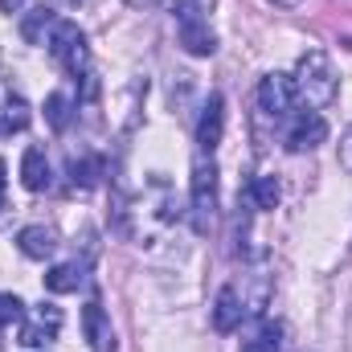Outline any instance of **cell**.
<instances>
[{"instance_id": "cell-1", "label": "cell", "mask_w": 352, "mask_h": 352, "mask_svg": "<svg viewBox=\"0 0 352 352\" xmlns=\"http://www.w3.org/2000/svg\"><path fill=\"white\" fill-rule=\"evenodd\" d=\"M50 58L78 82H87V94H94V70H90V50H87V33L74 21H58L45 37Z\"/></svg>"}, {"instance_id": "cell-2", "label": "cell", "mask_w": 352, "mask_h": 352, "mask_svg": "<svg viewBox=\"0 0 352 352\" xmlns=\"http://www.w3.org/2000/svg\"><path fill=\"white\" fill-rule=\"evenodd\" d=\"M291 78H295V90H299V98L307 107H328L336 98V87H340L336 66H332V58L324 50H307L299 58V66H295Z\"/></svg>"}, {"instance_id": "cell-3", "label": "cell", "mask_w": 352, "mask_h": 352, "mask_svg": "<svg viewBox=\"0 0 352 352\" xmlns=\"http://www.w3.org/2000/svg\"><path fill=\"white\" fill-rule=\"evenodd\" d=\"M188 209H192V230L197 234H209L213 230V217H217V164H213V156H201L192 164Z\"/></svg>"}, {"instance_id": "cell-4", "label": "cell", "mask_w": 352, "mask_h": 352, "mask_svg": "<svg viewBox=\"0 0 352 352\" xmlns=\"http://www.w3.org/2000/svg\"><path fill=\"white\" fill-rule=\"evenodd\" d=\"M176 33H180V45L192 54V58H209L217 50V37L209 29V21L201 16V8L192 0H180L176 4Z\"/></svg>"}, {"instance_id": "cell-5", "label": "cell", "mask_w": 352, "mask_h": 352, "mask_svg": "<svg viewBox=\"0 0 352 352\" xmlns=\"http://www.w3.org/2000/svg\"><path fill=\"white\" fill-rule=\"evenodd\" d=\"M295 102H299V90H295V78L291 74H266L263 82H258V111H263L266 119H287L291 111H295Z\"/></svg>"}, {"instance_id": "cell-6", "label": "cell", "mask_w": 352, "mask_h": 352, "mask_svg": "<svg viewBox=\"0 0 352 352\" xmlns=\"http://www.w3.org/2000/svg\"><path fill=\"white\" fill-rule=\"evenodd\" d=\"M324 140H328V123H324V115H316V111L295 115V123L287 127V152H295V156L316 152Z\"/></svg>"}, {"instance_id": "cell-7", "label": "cell", "mask_w": 352, "mask_h": 352, "mask_svg": "<svg viewBox=\"0 0 352 352\" xmlns=\"http://www.w3.org/2000/svg\"><path fill=\"white\" fill-rule=\"evenodd\" d=\"M221 135H226V98L213 90L209 102H205V111H201V123H197V148L205 156H213L217 144H221Z\"/></svg>"}, {"instance_id": "cell-8", "label": "cell", "mask_w": 352, "mask_h": 352, "mask_svg": "<svg viewBox=\"0 0 352 352\" xmlns=\"http://www.w3.org/2000/svg\"><path fill=\"white\" fill-rule=\"evenodd\" d=\"M58 328H62V311H58L54 303H41V307L25 320L21 344H25V349H41V344H50V340L58 336Z\"/></svg>"}, {"instance_id": "cell-9", "label": "cell", "mask_w": 352, "mask_h": 352, "mask_svg": "<svg viewBox=\"0 0 352 352\" xmlns=\"http://www.w3.org/2000/svg\"><path fill=\"white\" fill-rule=\"evenodd\" d=\"M82 332H87L90 352H115V328H111V320H107L98 299H90L82 307Z\"/></svg>"}, {"instance_id": "cell-10", "label": "cell", "mask_w": 352, "mask_h": 352, "mask_svg": "<svg viewBox=\"0 0 352 352\" xmlns=\"http://www.w3.org/2000/svg\"><path fill=\"white\" fill-rule=\"evenodd\" d=\"M16 246H21L25 258L45 263V258H54V250H58V234H54L50 226H25V230L16 234Z\"/></svg>"}, {"instance_id": "cell-11", "label": "cell", "mask_w": 352, "mask_h": 352, "mask_svg": "<svg viewBox=\"0 0 352 352\" xmlns=\"http://www.w3.org/2000/svg\"><path fill=\"white\" fill-rule=\"evenodd\" d=\"M242 316H246V303L238 299V291L234 287H221L217 291V303H213V328L217 332H234L242 324Z\"/></svg>"}, {"instance_id": "cell-12", "label": "cell", "mask_w": 352, "mask_h": 352, "mask_svg": "<svg viewBox=\"0 0 352 352\" xmlns=\"http://www.w3.org/2000/svg\"><path fill=\"white\" fill-rule=\"evenodd\" d=\"M21 184H25L29 192L50 188V160H45L41 148H25V156H21Z\"/></svg>"}, {"instance_id": "cell-13", "label": "cell", "mask_w": 352, "mask_h": 352, "mask_svg": "<svg viewBox=\"0 0 352 352\" xmlns=\"http://www.w3.org/2000/svg\"><path fill=\"white\" fill-rule=\"evenodd\" d=\"M82 283H87V266L82 263H58L45 274V291H54V295H70Z\"/></svg>"}, {"instance_id": "cell-14", "label": "cell", "mask_w": 352, "mask_h": 352, "mask_svg": "<svg viewBox=\"0 0 352 352\" xmlns=\"http://www.w3.org/2000/svg\"><path fill=\"white\" fill-rule=\"evenodd\" d=\"M58 25V16L50 12V8H33L29 16H25V25H21V33H25V41H33V45H45V37H50V29Z\"/></svg>"}, {"instance_id": "cell-15", "label": "cell", "mask_w": 352, "mask_h": 352, "mask_svg": "<svg viewBox=\"0 0 352 352\" xmlns=\"http://www.w3.org/2000/svg\"><path fill=\"white\" fill-rule=\"evenodd\" d=\"M278 349H283V324L278 320H263L258 336L242 344V352H278Z\"/></svg>"}, {"instance_id": "cell-16", "label": "cell", "mask_w": 352, "mask_h": 352, "mask_svg": "<svg viewBox=\"0 0 352 352\" xmlns=\"http://www.w3.org/2000/svg\"><path fill=\"white\" fill-rule=\"evenodd\" d=\"M250 201H254L258 209H274V205L283 201L278 180H274V176H254V180H250Z\"/></svg>"}, {"instance_id": "cell-17", "label": "cell", "mask_w": 352, "mask_h": 352, "mask_svg": "<svg viewBox=\"0 0 352 352\" xmlns=\"http://www.w3.org/2000/svg\"><path fill=\"white\" fill-rule=\"evenodd\" d=\"M29 102L25 98H8L4 102V111H0V131H25L29 127Z\"/></svg>"}, {"instance_id": "cell-18", "label": "cell", "mask_w": 352, "mask_h": 352, "mask_svg": "<svg viewBox=\"0 0 352 352\" xmlns=\"http://www.w3.org/2000/svg\"><path fill=\"white\" fill-rule=\"evenodd\" d=\"M45 119H50L54 131H66V123H70V98H66L62 90H54V94L45 98Z\"/></svg>"}, {"instance_id": "cell-19", "label": "cell", "mask_w": 352, "mask_h": 352, "mask_svg": "<svg viewBox=\"0 0 352 352\" xmlns=\"http://www.w3.org/2000/svg\"><path fill=\"white\" fill-rule=\"evenodd\" d=\"M98 176H102V164H98L94 156H82V160H78V156H70V180H74V184L90 188Z\"/></svg>"}, {"instance_id": "cell-20", "label": "cell", "mask_w": 352, "mask_h": 352, "mask_svg": "<svg viewBox=\"0 0 352 352\" xmlns=\"http://www.w3.org/2000/svg\"><path fill=\"white\" fill-rule=\"evenodd\" d=\"M21 316H25V303H21L16 295L0 291V332H4V328H12V324H16Z\"/></svg>"}, {"instance_id": "cell-21", "label": "cell", "mask_w": 352, "mask_h": 352, "mask_svg": "<svg viewBox=\"0 0 352 352\" xmlns=\"http://www.w3.org/2000/svg\"><path fill=\"white\" fill-rule=\"evenodd\" d=\"M340 168L352 173V127L344 131V140H340Z\"/></svg>"}, {"instance_id": "cell-22", "label": "cell", "mask_w": 352, "mask_h": 352, "mask_svg": "<svg viewBox=\"0 0 352 352\" xmlns=\"http://www.w3.org/2000/svg\"><path fill=\"white\" fill-rule=\"evenodd\" d=\"M4 173H8V168H4V160H0V205H4V184H8V176Z\"/></svg>"}, {"instance_id": "cell-23", "label": "cell", "mask_w": 352, "mask_h": 352, "mask_svg": "<svg viewBox=\"0 0 352 352\" xmlns=\"http://www.w3.org/2000/svg\"><path fill=\"white\" fill-rule=\"evenodd\" d=\"M21 4H25V0H0V8H8V12H12V8H21Z\"/></svg>"}, {"instance_id": "cell-24", "label": "cell", "mask_w": 352, "mask_h": 352, "mask_svg": "<svg viewBox=\"0 0 352 352\" xmlns=\"http://www.w3.org/2000/svg\"><path fill=\"white\" fill-rule=\"evenodd\" d=\"M270 4H278V8H295V4H303V0H270Z\"/></svg>"}, {"instance_id": "cell-25", "label": "cell", "mask_w": 352, "mask_h": 352, "mask_svg": "<svg viewBox=\"0 0 352 352\" xmlns=\"http://www.w3.org/2000/svg\"><path fill=\"white\" fill-rule=\"evenodd\" d=\"M123 4H131V8H144V4H152V0H123Z\"/></svg>"}, {"instance_id": "cell-26", "label": "cell", "mask_w": 352, "mask_h": 352, "mask_svg": "<svg viewBox=\"0 0 352 352\" xmlns=\"http://www.w3.org/2000/svg\"><path fill=\"white\" fill-rule=\"evenodd\" d=\"M349 349H352V316H349Z\"/></svg>"}, {"instance_id": "cell-27", "label": "cell", "mask_w": 352, "mask_h": 352, "mask_svg": "<svg viewBox=\"0 0 352 352\" xmlns=\"http://www.w3.org/2000/svg\"><path fill=\"white\" fill-rule=\"evenodd\" d=\"M70 4H78V0H70Z\"/></svg>"}]
</instances>
